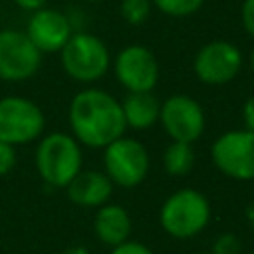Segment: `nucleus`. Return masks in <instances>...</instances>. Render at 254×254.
Masks as SVG:
<instances>
[{
    "label": "nucleus",
    "mask_w": 254,
    "mask_h": 254,
    "mask_svg": "<svg viewBox=\"0 0 254 254\" xmlns=\"http://www.w3.org/2000/svg\"><path fill=\"white\" fill-rule=\"evenodd\" d=\"M16 165V147L0 141V177L8 175Z\"/></svg>",
    "instance_id": "obj_19"
},
{
    "label": "nucleus",
    "mask_w": 254,
    "mask_h": 254,
    "mask_svg": "<svg viewBox=\"0 0 254 254\" xmlns=\"http://www.w3.org/2000/svg\"><path fill=\"white\" fill-rule=\"evenodd\" d=\"M242 121H244V129L254 133V95H250L242 105Z\"/></svg>",
    "instance_id": "obj_23"
},
{
    "label": "nucleus",
    "mask_w": 254,
    "mask_h": 254,
    "mask_svg": "<svg viewBox=\"0 0 254 254\" xmlns=\"http://www.w3.org/2000/svg\"><path fill=\"white\" fill-rule=\"evenodd\" d=\"M159 123L171 137V141L192 145L204 133L206 115L202 105L194 97L187 93H173L165 101H161Z\"/></svg>",
    "instance_id": "obj_10"
},
{
    "label": "nucleus",
    "mask_w": 254,
    "mask_h": 254,
    "mask_svg": "<svg viewBox=\"0 0 254 254\" xmlns=\"http://www.w3.org/2000/svg\"><path fill=\"white\" fill-rule=\"evenodd\" d=\"M46 117L42 107L22 95L0 99V141L8 145H28L44 135Z\"/></svg>",
    "instance_id": "obj_5"
},
{
    "label": "nucleus",
    "mask_w": 254,
    "mask_h": 254,
    "mask_svg": "<svg viewBox=\"0 0 254 254\" xmlns=\"http://www.w3.org/2000/svg\"><path fill=\"white\" fill-rule=\"evenodd\" d=\"M67 121L77 143L89 149H105L127 131L121 101L101 87L77 91L69 101Z\"/></svg>",
    "instance_id": "obj_1"
},
{
    "label": "nucleus",
    "mask_w": 254,
    "mask_h": 254,
    "mask_svg": "<svg viewBox=\"0 0 254 254\" xmlns=\"http://www.w3.org/2000/svg\"><path fill=\"white\" fill-rule=\"evenodd\" d=\"M93 230H95V236L99 238V242H103V244H107L111 248L119 246V244L129 240L131 216L123 206L105 202L95 212Z\"/></svg>",
    "instance_id": "obj_14"
},
{
    "label": "nucleus",
    "mask_w": 254,
    "mask_h": 254,
    "mask_svg": "<svg viewBox=\"0 0 254 254\" xmlns=\"http://www.w3.org/2000/svg\"><path fill=\"white\" fill-rule=\"evenodd\" d=\"M153 6L169 18H189L196 14L204 0H151Z\"/></svg>",
    "instance_id": "obj_17"
},
{
    "label": "nucleus",
    "mask_w": 254,
    "mask_h": 254,
    "mask_svg": "<svg viewBox=\"0 0 254 254\" xmlns=\"http://www.w3.org/2000/svg\"><path fill=\"white\" fill-rule=\"evenodd\" d=\"M244 56L228 40H212L198 48L192 58V71L204 85H226L242 69Z\"/></svg>",
    "instance_id": "obj_8"
},
{
    "label": "nucleus",
    "mask_w": 254,
    "mask_h": 254,
    "mask_svg": "<svg viewBox=\"0 0 254 254\" xmlns=\"http://www.w3.org/2000/svg\"><path fill=\"white\" fill-rule=\"evenodd\" d=\"M121 109L127 129L147 131L159 121L161 101L153 95V91H137V93H127L123 97Z\"/></svg>",
    "instance_id": "obj_15"
},
{
    "label": "nucleus",
    "mask_w": 254,
    "mask_h": 254,
    "mask_svg": "<svg viewBox=\"0 0 254 254\" xmlns=\"http://www.w3.org/2000/svg\"><path fill=\"white\" fill-rule=\"evenodd\" d=\"M64 254H89L83 246H71V248H67Z\"/></svg>",
    "instance_id": "obj_25"
},
{
    "label": "nucleus",
    "mask_w": 254,
    "mask_h": 254,
    "mask_svg": "<svg viewBox=\"0 0 254 254\" xmlns=\"http://www.w3.org/2000/svg\"><path fill=\"white\" fill-rule=\"evenodd\" d=\"M250 254H254V252H250Z\"/></svg>",
    "instance_id": "obj_29"
},
{
    "label": "nucleus",
    "mask_w": 254,
    "mask_h": 254,
    "mask_svg": "<svg viewBox=\"0 0 254 254\" xmlns=\"http://www.w3.org/2000/svg\"><path fill=\"white\" fill-rule=\"evenodd\" d=\"M36 147V169L44 183L50 187L65 189L71 179L83 169L81 145L71 133L54 131L38 139Z\"/></svg>",
    "instance_id": "obj_2"
},
{
    "label": "nucleus",
    "mask_w": 254,
    "mask_h": 254,
    "mask_svg": "<svg viewBox=\"0 0 254 254\" xmlns=\"http://www.w3.org/2000/svg\"><path fill=\"white\" fill-rule=\"evenodd\" d=\"M250 67H252V71H254V48H252V52H250Z\"/></svg>",
    "instance_id": "obj_26"
},
{
    "label": "nucleus",
    "mask_w": 254,
    "mask_h": 254,
    "mask_svg": "<svg viewBox=\"0 0 254 254\" xmlns=\"http://www.w3.org/2000/svg\"><path fill=\"white\" fill-rule=\"evenodd\" d=\"M240 22H242V28L254 38V0H242Z\"/></svg>",
    "instance_id": "obj_21"
},
{
    "label": "nucleus",
    "mask_w": 254,
    "mask_h": 254,
    "mask_svg": "<svg viewBox=\"0 0 254 254\" xmlns=\"http://www.w3.org/2000/svg\"><path fill=\"white\" fill-rule=\"evenodd\" d=\"M81 2H85V4H97V2H101V0H81Z\"/></svg>",
    "instance_id": "obj_27"
},
{
    "label": "nucleus",
    "mask_w": 254,
    "mask_h": 254,
    "mask_svg": "<svg viewBox=\"0 0 254 254\" xmlns=\"http://www.w3.org/2000/svg\"><path fill=\"white\" fill-rule=\"evenodd\" d=\"M151 159L147 147L133 137H119L103 149V173L113 185L133 189L149 175Z\"/></svg>",
    "instance_id": "obj_6"
},
{
    "label": "nucleus",
    "mask_w": 254,
    "mask_h": 254,
    "mask_svg": "<svg viewBox=\"0 0 254 254\" xmlns=\"http://www.w3.org/2000/svg\"><path fill=\"white\" fill-rule=\"evenodd\" d=\"M163 167L171 177H185L194 167V149L190 143L171 141L163 151Z\"/></svg>",
    "instance_id": "obj_16"
},
{
    "label": "nucleus",
    "mask_w": 254,
    "mask_h": 254,
    "mask_svg": "<svg viewBox=\"0 0 254 254\" xmlns=\"http://www.w3.org/2000/svg\"><path fill=\"white\" fill-rule=\"evenodd\" d=\"M210 159L224 177L254 181V133L248 129L224 131L214 139Z\"/></svg>",
    "instance_id": "obj_7"
},
{
    "label": "nucleus",
    "mask_w": 254,
    "mask_h": 254,
    "mask_svg": "<svg viewBox=\"0 0 254 254\" xmlns=\"http://www.w3.org/2000/svg\"><path fill=\"white\" fill-rule=\"evenodd\" d=\"M113 183L111 179L97 169H87V171H79L71 183L65 187L67 190V198L77 204V206H85V208H99L103 206L111 194H113Z\"/></svg>",
    "instance_id": "obj_13"
},
{
    "label": "nucleus",
    "mask_w": 254,
    "mask_h": 254,
    "mask_svg": "<svg viewBox=\"0 0 254 254\" xmlns=\"http://www.w3.org/2000/svg\"><path fill=\"white\" fill-rule=\"evenodd\" d=\"M151 6H153L151 0H121L119 12L127 24L139 26L147 22V18L151 16Z\"/></svg>",
    "instance_id": "obj_18"
},
{
    "label": "nucleus",
    "mask_w": 254,
    "mask_h": 254,
    "mask_svg": "<svg viewBox=\"0 0 254 254\" xmlns=\"http://www.w3.org/2000/svg\"><path fill=\"white\" fill-rule=\"evenodd\" d=\"M60 62L65 75L77 83L91 85L111 69V54L107 44L91 32H73L60 50Z\"/></svg>",
    "instance_id": "obj_3"
},
{
    "label": "nucleus",
    "mask_w": 254,
    "mask_h": 254,
    "mask_svg": "<svg viewBox=\"0 0 254 254\" xmlns=\"http://www.w3.org/2000/svg\"><path fill=\"white\" fill-rule=\"evenodd\" d=\"M12 2H14L18 8H22V10H28V12H36V10L44 8L48 0H12Z\"/></svg>",
    "instance_id": "obj_24"
},
{
    "label": "nucleus",
    "mask_w": 254,
    "mask_h": 254,
    "mask_svg": "<svg viewBox=\"0 0 254 254\" xmlns=\"http://www.w3.org/2000/svg\"><path fill=\"white\" fill-rule=\"evenodd\" d=\"M111 254H153L151 248H147L143 242H133V240H127L119 246H113L111 248Z\"/></svg>",
    "instance_id": "obj_22"
},
{
    "label": "nucleus",
    "mask_w": 254,
    "mask_h": 254,
    "mask_svg": "<svg viewBox=\"0 0 254 254\" xmlns=\"http://www.w3.org/2000/svg\"><path fill=\"white\" fill-rule=\"evenodd\" d=\"M117 83L127 93L153 91L159 83V62L155 54L143 44H129L111 60Z\"/></svg>",
    "instance_id": "obj_9"
},
{
    "label": "nucleus",
    "mask_w": 254,
    "mask_h": 254,
    "mask_svg": "<svg viewBox=\"0 0 254 254\" xmlns=\"http://www.w3.org/2000/svg\"><path fill=\"white\" fill-rule=\"evenodd\" d=\"M238 248H240V244H238L236 236L224 234V236H220V238L214 242L212 254H238Z\"/></svg>",
    "instance_id": "obj_20"
},
{
    "label": "nucleus",
    "mask_w": 254,
    "mask_h": 254,
    "mask_svg": "<svg viewBox=\"0 0 254 254\" xmlns=\"http://www.w3.org/2000/svg\"><path fill=\"white\" fill-rule=\"evenodd\" d=\"M198 254H212V252H198Z\"/></svg>",
    "instance_id": "obj_28"
},
{
    "label": "nucleus",
    "mask_w": 254,
    "mask_h": 254,
    "mask_svg": "<svg viewBox=\"0 0 254 254\" xmlns=\"http://www.w3.org/2000/svg\"><path fill=\"white\" fill-rule=\"evenodd\" d=\"M210 220V202L196 189H179L167 196L159 210L161 228L173 238H192Z\"/></svg>",
    "instance_id": "obj_4"
},
{
    "label": "nucleus",
    "mask_w": 254,
    "mask_h": 254,
    "mask_svg": "<svg viewBox=\"0 0 254 254\" xmlns=\"http://www.w3.org/2000/svg\"><path fill=\"white\" fill-rule=\"evenodd\" d=\"M26 36L42 54H60L73 34V26L67 14L56 8H40L32 12L26 24Z\"/></svg>",
    "instance_id": "obj_12"
},
{
    "label": "nucleus",
    "mask_w": 254,
    "mask_h": 254,
    "mask_svg": "<svg viewBox=\"0 0 254 254\" xmlns=\"http://www.w3.org/2000/svg\"><path fill=\"white\" fill-rule=\"evenodd\" d=\"M42 52L24 30H0V79L18 83L32 79L42 67Z\"/></svg>",
    "instance_id": "obj_11"
}]
</instances>
